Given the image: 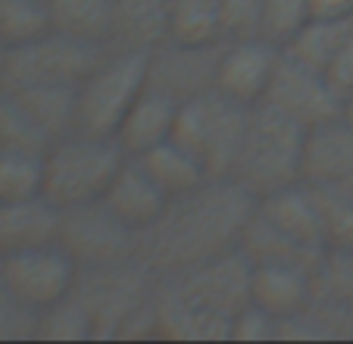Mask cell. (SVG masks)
Wrapping results in <instances>:
<instances>
[{"instance_id":"1","label":"cell","mask_w":353,"mask_h":344,"mask_svg":"<svg viewBox=\"0 0 353 344\" xmlns=\"http://www.w3.org/2000/svg\"><path fill=\"white\" fill-rule=\"evenodd\" d=\"M256 198L228 179H207L203 185L169 198L163 213L138 232V260L157 276L207 263L241 245Z\"/></svg>"},{"instance_id":"2","label":"cell","mask_w":353,"mask_h":344,"mask_svg":"<svg viewBox=\"0 0 353 344\" xmlns=\"http://www.w3.org/2000/svg\"><path fill=\"white\" fill-rule=\"evenodd\" d=\"M254 263L241 247L207 263L157 276L154 310L160 338L228 341L234 316L250 304Z\"/></svg>"},{"instance_id":"3","label":"cell","mask_w":353,"mask_h":344,"mask_svg":"<svg viewBox=\"0 0 353 344\" xmlns=\"http://www.w3.org/2000/svg\"><path fill=\"white\" fill-rule=\"evenodd\" d=\"M157 272L138 257L79 266L72 294L85 307L91 338H160L154 310Z\"/></svg>"},{"instance_id":"4","label":"cell","mask_w":353,"mask_h":344,"mask_svg":"<svg viewBox=\"0 0 353 344\" xmlns=\"http://www.w3.org/2000/svg\"><path fill=\"white\" fill-rule=\"evenodd\" d=\"M303 141L307 128L281 116L266 104H256L247 120V132L234 160L232 179L256 200L288 185L303 182Z\"/></svg>"},{"instance_id":"5","label":"cell","mask_w":353,"mask_h":344,"mask_svg":"<svg viewBox=\"0 0 353 344\" xmlns=\"http://www.w3.org/2000/svg\"><path fill=\"white\" fill-rule=\"evenodd\" d=\"M125 157L128 153L122 151L116 135L72 132L47 147L41 194L60 210L97 200L103 198Z\"/></svg>"},{"instance_id":"6","label":"cell","mask_w":353,"mask_h":344,"mask_svg":"<svg viewBox=\"0 0 353 344\" xmlns=\"http://www.w3.org/2000/svg\"><path fill=\"white\" fill-rule=\"evenodd\" d=\"M250 110L254 106L228 97L219 88H210L179 104L172 141H179L188 153L200 160L210 179H228L244 141Z\"/></svg>"},{"instance_id":"7","label":"cell","mask_w":353,"mask_h":344,"mask_svg":"<svg viewBox=\"0 0 353 344\" xmlns=\"http://www.w3.org/2000/svg\"><path fill=\"white\" fill-rule=\"evenodd\" d=\"M79 132V85H34L0 91V147L47 153Z\"/></svg>"},{"instance_id":"8","label":"cell","mask_w":353,"mask_h":344,"mask_svg":"<svg viewBox=\"0 0 353 344\" xmlns=\"http://www.w3.org/2000/svg\"><path fill=\"white\" fill-rule=\"evenodd\" d=\"M147 88V53L113 50L79 85V132L116 135L122 116Z\"/></svg>"},{"instance_id":"9","label":"cell","mask_w":353,"mask_h":344,"mask_svg":"<svg viewBox=\"0 0 353 344\" xmlns=\"http://www.w3.org/2000/svg\"><path fill=\"white\" fill-rule=\"evenodd\" d=\"M107 50V44L81 41L50 28L41 38L7 47V82H3V88L81 85V79L103 60Z\"/></svg>"},{"instance_id":"10","label":"cell","mask_w":353,"mask_h":344,"mask_svg":"<svg viewBox=\"0 0 353 344\" xmlns=\"http://www.w3.org/2000/svg\"><path fill=\"white\" fill-rule=\"evenodd\" d=\"M57 241L72 254V260L79 266H100L138 257V232L125 219L116 216L103 204V198L66 207L60 213Z\"/></svg>"},{"instance_id":"11","label":"cell","mask_w":353,"mask_h":344,"mask_svg":"<svg viewBox=\"0 0 353 344\" xmlns=\"http://www.w3.org/2000/svg\"><path fill=\"white\" fill-rule=\"evenodd\" d=\"M222 44L216 41H179L169 38L147 53V88L163 97L185 104L197 94L216 88V69H219Z\"/></svg>"},{"instance_id":"12","label":"cell","mask_w":353,"mask_h":344,"mask_svg":"<svg viewBox=\"0 0 353 344\" xmlns=\"http://www.w3.org/2000/svg\"><path fill=\"white\" fill-rule=\"evenodd\" d=\"M0 276L7 278L13 294L34 313L44 307L57 304L72 292L75 276H79V263L72 254L54 241V245H38L26 247V251H13L0 257Z\"/></svg>"},{"instance_id":"13","label":"cell","mask_w":353,"mask_h":344,"mask_svg":"<svg viewBox=\"0 0 353 344\" xmlns=\"http://www.w3.org/2000/svg\"><path fill=\"white\" fill-rule=\"evenodd\" d=\"M260 104L279 110L281 116L294 120L303 128H313L319 122L341 116V94L332 88L325 73L294 60L288 53H281L275 63L272 82Z\"/></svg>"},{"instance_id":"14","label":"cell","mask_w":353,"mask_h":344,"mask_svg":"<svg viewBox=\"0 0 353 344\" xmlns=\"http://www.w3.org/2000/svg\"><path fill=\"white\" fill-rule=\"evenodd\" d=\"M307 310L322 338H353V251H325L313 269Z\"/></svg>"},{"instance_id":"15","label":"cell","mask_w":353,"mask_h":344,"mask_svg":"<svg viewBox=\"0 0 353 344\" xmlns=\"http://www.w3.org/2000/svg\"><path fill=\"white\" fill-rule=\"evenodd\" d=\"M281 57V47L260 38H232L222 44L219 69H216V88L228 97L241 100L247 106H256L272 82L275 63Z\"/></svg>"},{"instance_id":"16","label":"cell","mask_w":353,"mask_h":344,"mask_svg":"<svg viewBox=\"0 0 353 344\" xmlns=\"http://www.w3.org/2000/svg\"><path fill=\"white\" fill-rule=\"evenodd\" d=\"M353 172V126L344 116L307 128L303 141V182L307 185H338Z\"/></svg>"},{"instance_id":"17","label":"cell","mask_w":353,"mask_h":344,"mask_svg":"<svg viewBox=\"0 0 353 344\" xmlns=\"http://www.w3.org/2000/svg\"><path fill=\"white\" fill-rule=\"evenodd\" d=\"M103 204L119 219H125L134 232H141L163 213V207L169 204V194L157 185L138 157H125L110 188L103 191Z\"/></svg>"},{"instance_id":"18","label":"cell","mask_w":353,"mask_h":344,"mask_svg":"<svg viewBox=\"0 0 353 344\" xmlns=\"http://www.w3.org/2000/svg\"><path fill=\"white\" fill-rule=\"evenodd\" d=\"M60 207L44 194L0 204V257L38 245H54L60 235Z\"/></svg>"},{"instance_id":"19","label":"cell","mask_w":353,"mask_h":344,"mask_svg":"<svg viewBox=\"0 0 353 344\" xmlns=\"http://www.w3.org/2000/svg\"><path fill=\"white\" fill-rule=\"evenodd\" d=\"M169 38H172L169 0H113V26H110L113 50L150 53Z\"/></svg>"},{"instance_id":"20","label":"cell","mask_w":353,"mask_h":344,"mask_svg":"<svg viewBox=\"0 0 353 344\" xmlns=\"http://www.w3.org/2000/svg\"><path fill=\"white\" fill-rule=\"evenodd\" d=\"M175 113H179L175 100L144 88L138 94V100L128 106V113L122 116L119 128H116V141L122 144V151L128 157H141V153H147L154 144L172 138Z\"/></svg>"},{"instance_id":"21","label":"cell","mask_w":353,"mask_h":344,"mask_svg":"<svg viewBox=\"0 0 353 344\" xmlns=\"http://www.w3.org/2000/svg\"><path fill=\"white\" fill-rule=\"evenodd\" d=\"M256 210L285 235H291V238L303 241L310 247L328 251L325 241H322V222H319V210H316L313 188L307 182H297V185H288L281 191L260 198L256 200Z\"/></svg>"},{"instance_id":"22","label":"cell","mask_w":353,"mask_h":344,"mask_svg":"<svg viewBox=\"0 0 353 344\" xmlns=\"http://www.w3.org/2000/svg\"><path fill=\"white\" fill-rule=\"evenodd\" d=\"M241 254L254 266L260 263H285V266H300V269L313 272L322 260V247H310L303 241L285 235L281 229H275L260 210H254L250 222H247L244 235H241Z\"/></svg>"},{"instance_id":"23","label":"cell","mask_w":353,"mask_h":344,"mask_svg":"<svg viewBox=\"0 0 353 344\" xmlns=\"http://www.w3.org/2000/svg\"><path fill=\"white\" fill-rule=\"evenodd\" d=\"M310 282L313 272L285 263H260L250 276V300L269 310L272 316L285 319L303 310L310 300Z\"/></svg>"},{"instance_id":"24","label":"cell","mask_w":353,"mask_h":344,"mask_svg":"<svg viewBox=\"0 0 353 344\" xmlns=\"http://www.w3.org/2000/svg\"><path fill=\"white\" fill-rule=\"evenodd\" d=\"M138 160L144 163V169L154 175V182L169 194V198L191 191V188L203 185V182L210 179L207 169L200 166V160L194 157V153H188L185 147L172 138L154 144L147 153H141Z\"/></svg>"},{"instance_id":"25","label":"cell","mask_w":353,"mask_h":344,"mask_svg":"<svg viewBox=\"0 0 353 344\" xmlns=\"http://www.w3.org/2000/svg\"><path fill=\"white\" fill-rule=\"evenodd\" d=\"M47 3H50V28L54 32L110 47L113 0H47Z\"/></svg>"},{"instance_id":"26","label":"cell","mask_w":353,"mask_h":344,"mask_svg":"<svg viewBox=\"0 0 353 344\" xmlns=\"http://www.w3.org/2000/svg\"><path fill=\"white\" fill-rule=\"evenodd\" d=\"M353 26V16H344V19H325V16H310L303 22L297 35L281 47V53L294 57V60L307 63V66L325 73V66L332 63V57L338 53L341 41L347 38Z\"/></svg>"},{"instance_id":"27","label":"cell","mask_w":353,"mask_h":344,"mask_svg":"<svg viewBox=\"0 0 353 344\" xmlns=\"http://www.w3.org/2000/svg\"><path fill=\"white\" fill-rule=\"evenodd\" d=\"M328 251H353V191L347 185H310Z\"/></svg>"},{"instance_id":"28","label":"cell","mask_w":353,"mask_h":344,"mask_svg":"<svg viewBox=\"0 0 353 344\" xmlns=\"http://www.w3.org/2000/svg\"><path fill=\"white\" fill-rule=\"evenodd\" d=\"M44 188V153L0 147V204L41 194Z\"/></svg>"},{"instance_id":"29","label":"cell","mask_w":353,"mask_h":344,"mask_svg":"<svg viewBox=\"0 0 353 344\" xmlns=\"http://www.w3.org/2000/svg\"><path fill=\"white\" fill-rule=\"evenodd\" d=\"M50 32V3L47 0H0V44H26Z\"/></svg>"},{"instance_id":"30","label":"cell","mask_w":353,"mask_h":344,"mask_svg":"<svg viewBox=\"0 0 353 344\" xmlns=\"http://www.w3.org/2000/svg\"><path fill=\"white\" fill-rule=\"evenodd\" d=\"M169 28L179 41H216L219 0H169Z\"/></svg>"},{"instance_id":"31","label":"cell","mask_w":353,"mask_h":344,"mask_svg":"<svg viewBox=\"0 0 353 344\" xmlns=\"http://www.w3.org/2000/svg\"><path fill=\"white\" fill-rule=\"evenodd\" d=\"M34 338H50V341H81V338H91L88 313L72 292L38 313Z\"/></svg>"},{"instance_id":"32","label":"cell","mask_w":353,"mask_h":344,"mask_svg":"<svg viewBox=\"0 0 353 344\" xmlns=\"http://www.w3.org/2000/svg\"><path fill=\"white\" fill-rule=\"evenodd\" d=\"M310 16H313L310 0H263L260 38L272 41L275 47H285Z\"/></svg>"},{"instance_id":"33","label":"cell","mask_w":353,"mask_h":344,"mask_svg":"<svg viewBox=\"0 0 353 344\" xmlns=\"http://www.w3.org/2000/svg\"><path fill=\"white\" fill-rule=\"evenodd\" d=\"M34 325H38V313L22 304L7 285V278L0 276V341L34 338Z\"/></svg>"},{"instance_id":"34","label":"cell","mask_w":353,"mask_h":344,"mask_svg":"<svg viewBox=\"0 0 353 344\" xmlns=\"http://www.w3.org/2000/svg\"><path fill=\"white\" fill-rule=\"evenodd\" d=\"M263 0H219V32L225 41L260 35Z\"/></svg>"},{"instance_id":"35","label":"cell","mask_w":353,"mask_h":344,"mask_svg":"<svg viewBox=\"0 0 353 344\" xmlns=\"http://www.w3.org/2000/svg\"><path fill=\"white\" fill-rule=\"evenodd\" d=\"M228 341H279V316L263 310L260 304H250L234 316L232 338Z\"/></svg>"},{"instance_id":"36","label":"cell","mask_w":353,"mask_h":344,"mask_svg":"<svg viewBox=\"0 0 353 344\" xmlns=\"http://www.w3.org/2000/svg\"><path fill=\"white\" fill-rule=\"evenodd\" d=\"M325 79L332 82V88L341 94V100H344V94L353 88V26H350V32H347V38L341 41L332 63L325 66Z\"/></svg>"},{"instance_id":"37","label":"cell","mask_w":353,"mask_h":344,"mask_svg":"<svg viewBox=\"0 0 353 344\" xmlns=\"http://www.w3.org/2000/svg\"><path fill=\"white\" fill-rule=\"evenodd\" d=\"M313 16H325V19H344L353 16V0H310Z\"/></svg>"},{"instance_id":"38","label":"cell","mask_w":353,"mask_h":344,"mask_svg":"<svg viewBox=\"0 0 353 344\" xmlns=\"http://www.w3.org/2000/svg\"><path fill=\"white\" fill-rule=\"evenodd\" d=\"M341 116H344V120L353 126V88L344 94V100H341Z\"/></svg>"},{"instance_id":"39","label":"cell","mask_w":353,"mask_h":344,"mask_svg":"<svg viewBox=\"0 0 353 344\" xmlns=\"http://www.w3.org/2000/svg\"><path fill=\"white\" fill-rule=\"evenodd\" d=\"M3 82H7V47L0 44V91H3Z\"/></svg>"},{"instance_id":"40","label":"cell","mask_w":353,"mask_h":344,"mask_svg":"<svg viewBox=\"0 0 353 344\" xmlns=\"http://www.w3.org/2000/svg\"><path fill=\"white\" fill-rule=\"evenodd\" d=\"M341 185H347V188H350V191H353V172H350V179H347V182H341Z\"/></svg>"}]
</instances>
